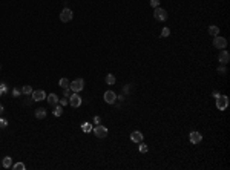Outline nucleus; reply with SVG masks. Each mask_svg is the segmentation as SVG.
Returning <instances> with one entry per match:
<instances>
[{"label":"nucleus","mask_w":230,"mask_h":170,"mask_svg":"<svg viewBox=\"0 0 230 170\" xmlns=\"http://www.w3.org/2000/svg\"><path fill=\"white\" fill-rule=\"evenodd\" d=\"M69 88H71L72 92H80V91H83V88H85V80L83 78H75L74 81L69 83Z\"/></svg>","instance_id":"nucleus-1"},{"label":"nucleus","mask_w":230,"mask_h":170,"mask_svg":"<svg viewBox=\"0 0 230 170\" xmlns=\"http://www.w3.org/2000/svg\"><path fill=\"white\" fill-rule=\"evenodd\" d=\"M229 106V97L227 95H218L216 97V107L219 110H226Z\"/></svg>","instance_id":"nucleus-2"},{"label":"nucleus","mask_w":230,"mask_h":170,"mask_svg":"<svg viewBox=\"0 0 230 170\" xmlns=\"http://www.w3.org/2000/svg\"><path fill=\"white\" fill-rule=\"evenodd\" d=\"M153 17L155 20H158V22H166L167 20V11L163 8H155V11H153Z\"/></svg>","instance_id":"nucleus-3"},{"label":"nucleus","mask_w":230,"mask_h":170,"mask_svg":"<svg viewBox=\"0 0 230 170\" xmlns=\"http://www.w3.org/2000/svg\"><path fill=\"white\" fill-rule=\"evenodd\" d=\"M81 103H83V100H81V97H80L77 92H72L69 95V104L72 106V107H80Z\"/></svg>","instance_id":"nucleus-4"},{"label":"nucleus","mask_w":230,"mask_h":170,"mask_svg":"<svg viewBox=\"0 0 230 170\" xmlns=\"http://www.w3.org/2000/svg\"><path fill=\"white\" fill-rule=\"evenodd\" d=\"M72 17H74V13H72L69 8H65L63 11L60 13V20H61V22H63V23H68V22H71V20H72Z\"/></svg>","instance_id":"nucleus-5"},{"label":"nucleus","mask_w":230,"mask_h":170,"mask_svg":"<svg viewBox=\"0 0 230 170\" xmlns=\"http://www.w3.org/2000/svg\"><path fill=\"white\" fill-rule=\"evenodd\" d=\"M213 46H215L216 49H226V46H227V40H226L224 37L216 35V37H213Z\"/></svg>","instance_id":"nucleus-6"},{"label":"nucleus","mask_w":230,"mask_h":170,"mask_svg":"<svg viewBox=\"0 0 230 170\" xmlns=\"http://www.w3.org/2000/svg\"><path fill=\"white\" fill-rule=\"evenodd\" d=\"M92 130H94V133H95L98 138H104V136L108 135V127H104V126H101V124H97Z\"/></svg>","instance_id":"nucleus-7"},{"label":"nucleus","mask_w":230,"mask_h":170,"mask_svg":"<svg viewBox=\"0 0 230 170\" xmlns=\"http://www.w3.org/2000/svg\"><path fill=\"white\" fill-rule=\"evenodd\" d=\"M104 101H106L108 104H115V101H117V95H115V92H112V91L104 92Z\"/></svg>","instance_id":"nucleus-8"},{"label":"nucleus","mask_w":230,"mask_h":170,"mask_svg":"<svg viewBox=\"0 0 230 170\" xmlns=\"http://www.w3.org/2000/svg\"><path fill=\"white\" fill-rule=\"evenodd\" d=\"M189 138H190V143L192 144H200L201 143V140H203V135L200 133V132H190V135H189Z\"/></svg>","instance_id":"nucleus-9"},{"label":"nucleus","mask_w":230,"mask_h":170,"mask_svg":"<svg viewBox=\"0 0 230 170\" xmlns=\"http://www.w3.org/2000/svg\"><path fill=\"white\" fill-rule=\"evenodd\" d=\"M32 100L34 101H41V100H45L46 98V93H45V91H32Z\"/></svg>","instance_id":"nucleus-10"},{"label":"nucleus","mask_w":230,"mask_h":170,"mask_svg":"<svg viewBox=\"0 0 230 170\" xmlns=\"http://www.w3.org/2000/svg\"><path fill=\"white\" fill-rule=\"evenodd\" d=\"M143 133L140 132V130H133L132 133H130V140L133 141V143H143Z\"/></svg>","instance_id":"nucleus-11"},{"label":"nucleus","mask_w":230,"mask_h":170,"mask_svg":"<svg viewBox=\"0 0 230 170\" xmlns=\"http://www.w3.org/2000/svg\"><path fill=\"white\" fill-rule=\"evenodd\" d=\"M218 60L223 63V65H226V63H229V60H230V54L227 51H221L219 52V55H218Z\"/></svg>","instance_id":"nucleus-12"},{"label":"nucleus","mask_w":230,"mask_h":170,"mask_svg":"<svg viewBox=\"0 0 230 170\" xmlns=\"http://www.w3.org/2000/svg\"><path fill=\"white\" fill-rule=\"evenodd\" d=\"M46 100H48V103H49L51 106H55V104H58V101H60V98L57 97V93H49L48 97H46Z\"/></svg>","instance_id":"nucleus-13"},{"label":"nucleus","mask_w":230,"mask_h":170,"mask_svg":"<svg viewBox=\"0 0 230 170\" xmlns=\"http://www.w3.org/2000/svg\"><path fill=\"white\" fill-rule=\"evenodd\" d=\"M34 115H35L37 120H45V118H46V110H45L43 107H38V109L35 110Z\"/></svg>","instance_id":"nucleus-14"},{"label":"nucleus","mask_w":230,"mask_h":170,"mask_svg":"<svg viewBox=\"0 0 230 170\" xmlns=\"http://www.w3.org/2000/svg\"><path fill=\"white\" fill-rule=\"evenodd\" d=\"M2 166H3L5 169H11V167H13V158H11V156H5L3 161H2Z\"/></svg>","instance_id":"nucleus-15"},{"label":"nucleus","mask_w":230,"mask_h":170,"mask_svg":"<svg viewBox=\"0 0 230 170\" xmlns=\"http://www.w3.org/2000/svg\"><path fill=\"white\" fill-rule=\"evenodd\" d=\"M92 129H94V127H92V124H91V123H83V124H81V130L85 132V133L92 132Z\"/></svg>","instance_id":"nucleus-16"},{"label":"nucleus","mask_w":230,"mask_h":170,"mask_svg":"<svg viewBox=\"0 0 230 170\" xmlns=\"http://www.w3.org/2000/svg\"><path fill=\"white\" fill-rule=\"evenodd\" d=\"M209 34H210L212 37H216V35H219V28L218 26H210V28H209Z\"/></svg>","instance_id":"nucleus-17"},{"label":"nucleus","mask_w":230,"mask_h":170,"mask_svg":"<svg viewBox=\"0 0 230 170\" xmlns=\"http://www.w3.org/2000/svg\"><path fill=\"white\" fill-rule=\"evenodd\" d=\"M69 83H71V81H69L68 78H60V80H58V86L65 89V88H69Z\"/></svg>","instance_id":"nucleus-18"},{"label":"nucleus","mask_w":230,"mask_h":170,"mask_svg":"<svg viewBox=\"0 0 230 170\" xmlns=\"http://www.w3.org/2000/svg\"><path fill=\"white\" fill-rule=\"evenodd\" d=\"M61 113H63V106H61V104L57 106V104H55V107H54V115H55V116H61Z\"/></svg>","instance_id":"nucleus-19"},{"label":"nucleus","mask_w":230,"mask_h":170,"mask_svg":"<svg viewBox=\"0 0 230 170\" xmlns=\"http://www.w3.org/2000/svg\"><path fill=\"white\" fill-rule=\"evenodd\" d=\"M104 80H106V83L109 84V86H112V84H115V77L112 75V74H108V75H106V78H104Z\"/></svg>","instance_id":"nucleus-20"},{"label":"nucleus","mask_w":230,"mask_h":170,"mask_svg":"<svg viewBox=\"0 0 230 170\" xmlns=\"http://www.w3.org/2000/svg\"><path fill=\"white\" fill-rule=\"evenodd\" d=\"M22 93H25V95H28V93H32V88L26 84V86H23V88H22Z\"/></svg>","instance_id":"nucleus-21"},{"label":"nucleus","mask_w":230,"mask_h":170,"mask_svg":"<svg viewBox=\"0 0 230 170\" xmlns=\"http://www.w3.org/2000/svg\"><path fill=\"white\" fill-rule=\"evenodd\" d=\"M13 169H14V170H25V169H26V166H25L23 163H17V164H14V166H13Z\"/></svg>","instance_id":"nucleus-22"},{"label":"nucleus","mask_w":230,"mask_h":170,"mask_svg":"<svg viewBox=\"0 0 230 170\" xmlns=\"http://www.w3.org/2000/svg\"><path fill=\"white\" fill-rule=\"evenodd\" d=\"M169 35H170V29H169V28H163L161 37H169Z\"/></svg>","instance_id":"nucleus-23"},{"label":"nucleus","mask_w":230,"mask_h":170,"mask_svg":"<svg viewBox=\"0 0 230 170\" xmlns=\"http://www.w3.org/2000/svg\"><path fill=\"white\" fill-rule=\"evenodd\" d=\"M8 92V88H6V84L5 83H2L0 84V95H5Z\"/></svg>","instance_id":"nucleus-24"},{"label":"nucleus","mask_w":230,"mask_h":170,"mask_svg":"<svg viewBox=\"0 0 230 170\" xmlns=\"http://www.w3.org/2000/svg\"><path fill=\"white\" fill-rule=\"evenodd\" d=\"M6 126H8V120H5V118H0V127H2V129H5Z\"/></svg>","instance_id":"nucleus-25"},{"label":"nucleus","mask_w":230,"mask_h":170,"mask_svg":"<svg viewBox=\"0 0 230 170\" xmlns=\"http://www.w3.org/2000/svg\"><path fill=\"white\" fill-rule=\"evenodd\" d=\"M20 93H22V89H18V88L13 89V95H14V97H20Z\"/></svg>","instance_id":"nucleus-26"},{"label":"nucleus","mask_w":230,"mask_h":170,"mask_svg":"<svg viewBox=\"0 0 230 170\" xmlns=\"http://www.w3.org/2000/svg\"><path fill=\"white\" fill-rule=\"evenodd\" d=\"M140 152H141V153H146V152H147V146L140 143Z\"/></svg>","instance_id":"nucleus-27"},{"label":"nucleus","mask_w":230,"mask_h":170,"mask_svg":"<svg viewBox=\"0 0 230 170\" xmlns=\"http://www.w3.org/2000/svg\"><path fill=\"white\" fill-rule=\"evenodd\" d=\"M63 92H65V97H68V98H69V95L72 93L71 88H65V89H63Z\"/></svg>","instance_id":"nucleus-28"},{"label":"nucleus","mask_w":230,"mask_h":170,"mask_svg":"<svg viewBox=\"0 0 230 170\" xmlns=\"http://www.w3.org/2000/svg\"><path fill=\"white\" fill-rule=\"evenodd\" d=\"M150 5H152L153 8H158V6H160V0H150Z\"/></svg>","instance_id":"nucleus-29"},{"label":"nucleus","mask_w":230,"mask_h":170,"mask_svg":"<svg viewBox=\"0 0 230 170\" xmlns=\"http://www.w3.org/2000/svg\"><path fill=\"white\" fill-rule=\"evenodd\" d=\"M218 72L221 74V75H226V74H227V69H226V68H221V66H219V68H218Z\"/></svg>","instance_id":"nucleus-30"},{"label":"nucleus","mask_w":230,"mask_h":170,"mask_svg":"<svg viewBox=\"0 0 230 170\" xmlns=\"http://www.w3.org/2000/svg\"><path fill=\"white\" fill-rule=\"evenodd\" d=\"M58 103H60L61 106H66V104H69V100H68V98H61Z\"/></svg>","instance_id":"nucleus-31"},{"label":"nucleus","mask_w":230,"mask_h":170,"mask_svg":"<svg viewBox=\"0 0 230 170\" xmlns=\"http://www.w3.org/2000/svg\"><path fill=\"white\" fill-rule=\"evenodd\" d=\"M94 123H95V124H100V123H101V118H100V116H94Z\"/></svg>","instance_id":"nucleus-32"},{"label":"nucleus","mask_w":230,"mask_h":170,"mask_svg":"<svg viewBox=\"0 0 230 170\" xmlns=\"http://www.w3.org/2000/svg\"><path fill=\"white\" fill-rule=\"evenodd\" d=\"M129 91H130V84H128V86H126V88H124V92H126V93H128Z\"/></svg>","instance_id":"nucleus-33"},{"label":"nucleus","mask_w":230,"mask_h":170,"mask_svg":"<svg viewBox=\"0 0 230 170\" xmlns=\"http://www.w3.org/2000/svg\"><path fill=\"white\" fill-rule=\"evenodd\" d=\"M117 100H120V101H123V100H124V97H123V93H121V95H118V97H117Z\"/></svg>","instance_id":"nucleus-34"},{"label":"nucleus","mask_w":230,"mask_h":170,"mask_svg":"<svg viewBox=\"0 0 230 170\" xmlns=\"http://www.w3.org/2000/svg\"><path fill=\"white\" fill-rule=\"evenodd\" d=\"M2 113H3V106L0 104V115H2Z\"/></svg>","instance_id":"nucleus-35"}]
</instances>
